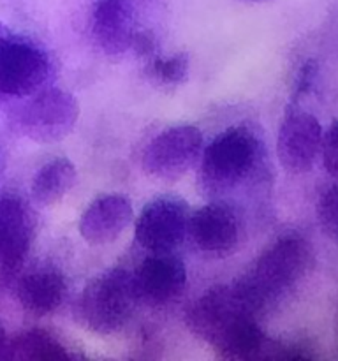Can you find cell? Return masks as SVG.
<instances>
[{"instance_id": "6da1fadb", "label": "cell", "mask_w": 338, "mask_h": 361, "mask_svg": "<svg viewBox=\"0 0 338 361\" xmlns=\"http://www.w3.org/2000/svg\"><path fill=\"white\" fill-rule=\"evenodd\" d=\"M194 335L227 360H292L294 345L275 342L261 330L257 317L239 302L234 288L217 286L187 310Z\"/></svg>"}, {"instance_id": "7a4b0ae2", "label": "cell", "mask_w": 338, "mask_h": 361, "mask_svg": "<svg viewBox=\"0 0 338 361\" xmlns=\"http://www.w3.org/2000/svg\"><path fill=\"white\" fill-rule=\"evenodd\" d=\"M312 267V245L298 235H289L268 247L232 284L239 302L256 317L287 298Z\"/></svg>"}, {"instance_id": "3957f363", "label": "cell", "mask_w": 338, "mask_h": 361, "mask_svg": "<svg viewBox=\"0 0 338 361\" xmlns=\"http://www.w3.org/2000/svg\"><path fill=\"white\" fill-rule=\"evenodd\" d=\"M139 305L132 271L113 268L97 275L81 291L76 302V319L87 330L113 335L122 330Z\"/></svg>"}, {"instance_id": "277c9868", "label": "cell", "mask_w": 338, "mask_h": 361, "mask_svg": "<svg viewBox=\"0 0 338 361\" xmlns=\"http://www.w3.org/2000/svg\"><path fill=\"white\" fill-rule=\"evenodd\" d=\"M259 145L246 127L218 134L203 152L201 185L208 192H227L243 182L256 166Z\"/></svg>"}, {"instance_id": "5b68a950", "label": "cell", "mask_w": 338, "mask_h": 361, "mask_svg": "<svg viewBox=\"0 0 338 361\" xmlns=\"http://www.w3.org/2000/svg\"><path fill=\"white\" fill-rule=\"evenodd\" d=\"M80 118V104L70 92H37L14 113V127L37 143H56L69 136Z\"/></svg>"}, {"instance_id": "8992f818", "label": "cell", "mask_w": 338, "mask_h": 361, "mask_svg": "<svg viewBox=\"0 0 338 361\" xmlns=\"http://www.w3.org/2000/svg\"><path fill=\"white\" fill-rule=\"evenodd\" d=\"M51 73L44 49L7 32L0 35V95L27 97L41 90Z\"/></svg>"}, {"instance_id": "52a82bcc", "label": "cell", "mask_w": 338, "mask_h": 361, "mask_svg": "<svg viewBox=\"0 0 338 361\" xmlns=\"http://www.w3.org/2000/svg\"><path fill=\"white\" fill-rule=\"evenodd\" d=\"M201 150L203 134L197 127H168L146 145L141 164L144 171L155 178L176 180L196 164Z\"/></svg>"}, {"instance_id": "ba28073f", "label": "cell", "mask_w": 338, "mask_h": 361, "mask_svg": "<svg viewBox=\"0 0 338 361\" xmlns=\"http://www.w3.org/2000/svg\"><path fill=\"white\" fill-rule=\"evenodd\" d=\"M189 208L178 197L150 201L136 221V242L150 254L173 252L189 235Z\"/></svg>"}, {"instance_id": "9c48e42d", "label": "cell", "mask_w": 338, "mask_h": 361, "mask_svg": "<svg viewBox=\"0 0 338 361\" xmlns=\"http://www.w3.org/2000/svg\"><path fill=\"white\" fill-rule=\"evenodd\" d=\"M35 222L28 204L16 194L0 196V279L18 274L30 252Z\"/></svg>"}, {"instance_id": "30bf717a", "label": "cell", "mask_w": 338, "mask_h": 361, "mask_svg": "<svg viewBox=\"0 0 338 361\" xmlns=\"http://www.w3.org/2000/svg\"><path fill=\"white\" fill-rule=\"evenodd\" d=\"M320 122L306 111H291L280 123L277 154L280 164L289 173H306L312 169L323 145Z\"/></svg>"}, {"instance_id": "8fae6325", "label": "cell", "mask_w": 338, "mask_h": 361, "mask_svg": "<svg viewBox=\"0 0 338 361\" xmlns=\"http://www.w3.org/2000/svg\"><path fill=\"white\" fill-rule=\"evenodd\" d=\"M132 275L137 300L148 307L169 305L187 286L185 263L171 252L150 254Z\"/></svg>"}, {"instance_id": "7c38bea8", "label": "cell", "mask_w": 338, "mask_h": 361, "mask_svg": "<svg viewBox=\"0 0 338 361\" xmlns=\"http://www.w3.org/2000/svg\"><path fill=\"white\" fill-rule=\"evenodd\" d=\"M189 236L194 247L203 254L215 257L227 256L238 245V217L224 203L204 204L190 215Z\"/></svg>"}, {"instance_id": "4fadbf2b", "label": "cell", "mask_w": 338, "mask_h": 361, "mask_svg": "<svg viewBox=\"0 0 338 361\" xmlns=\"http://www.w3.org/2000/svg\"><path fill=\"white\" fill-rule=\"evenodd\" d=\"M136 18L130 0H95L92 9V35L108 55H122L136 39Z\"/></svg>"}, {"instance_id": "5bb4252c", "label": "cell", "mask_w": 338, "mask_h": 361, "mask_svg": "<svg viewBox=\"0 0 338 361\" xmlns=\"http://www.w3.org/2000/svg\"><path fill=\"white\" fill-rule=\"evenodd\" d=\"M134 217L132 203L122 194H106L88 204L80 219V235L90 245L111 243L125 231Z\"/></svg>"}, {"instance_id": "9a60e30c", "label": "cell", "mask_w": 338, "mask_h": 361, "mask_svg": "<svg viewBox=\"0 0 338 361\" xmlns=\"http://www.w3.org/2000/svg\"><path fill=\"white\" fill-rule=\"evenodd\" d=\"M16 296L20 305L32 316H51L65 302L67 281L56 268H37L18 282Z\"/></svg>"}, {"instance_id": "2e32d148", "label": "cell", "mask_w": 338, "mask_h": 361, "mask_svg": "<svg viewBox=\"0 0 338 361\" xmlns=\"http://www.w3.org/2000/svg\"><path fill=\"white\" fill-rule=\"evenodd\" d=\"M77 183V171L73 161L56 157L46 162L34 175L30 194L34 201L42 207L60 203Z\"/></svg>"}, {"instance_id": "e0dca14e", "label": "cell", "mask_w": 338, "mask_h": 361, "mask_svg": "<svg viewBox=\"0 0 338 361\" xmlns=\"http://www.w3.org/2000/svg\"><path fill=\"white\" fill-rule=\"evenodd\" d=\"M74 355L55 335L44 330H27L9 342L7 360H73Z\"/></svg>"}, {"instance_id": "ac0fdd59", "label": "cell", "mask_w": 338, "mask_h": 361, "mask_svg": "<svg viewBox=\"0 0 338 361\" xmlns=\"http://www.w3.org/2000/svg\"><path fill=\"white\" fill-rule=\"evenodd\" d=\"M189 56L176 53L171 56H155L146 66V76L161 87H176L189 76Z\"/></svg>"}, {"instance_id": "d6986e66", "label": "cell", "mask_w": 338, "mask_h": 361, "mask_svg": "<svg viewBox=\"0 0 338 361\" xmlns=\"http://www.w3.org/2000/svg\"><path fill=\"white\" fill-rule=\"evenodd\" d=\"M317 219L323 231L338 242V185H331L320 194L317 203Z\"/></svg>"}, {"instance_id": "ffe728a7", "label": "cell", "mask_w": 338, "mask_h": 361, "mask_svg": "<svg viewBox=\"0 0 338 361\" xmlns=\"http://www.w3.org/2000/svg\"><path fill=\"white\" fill-rule=\"evenodd\" d=\"M320 154H323L326 171L334 178H338V122L331 123L330 129L324 133Z\"/></svg>"}, {"instance_id": "44dd1931", "label": "cell", "mask_w": 338, "mask_h": 361, "mask_svg": "<svg viewBox=\"0 0 338 361\" xmlns=\"http://www.w3.org/2000/svg\"><path fill=\"white\" fill-rule=\"evenodd\" d=\"M315 74H317V63L313 60H306L305 66L301 67L298 74V81H296V95H303L310 90L312 87L313 80H315Z\"/></svg>"}, {"instance_id": "7402d4cb", "label": "cell", "mask_w": 338, "mask_h": 361, "mask_svg": "<svg viewBox=\"0 0 338 361\" xmlns=\"http://www.w3.org/2000/svg\"><path fill=\"white\" fill-rule=\"evenodd\" d=\"M9 338H7L6 330H4L2 323H0V360H7V353H9Z\"/></svg>"}, {"instance_id": "603a6c76", "label": "cell", "mask_w": 338, "mask_h": 361, "mask_svg": "<svg viewBox=\"0 0 338 361\" xmlns=\"http://www.w3.org/2000/svg\"><path fill=\"white\" fill-rule=\"evenodd\" d=\"M245 2H256V4H263V2H270V0H245Z\"/></svg>"}]
</instances>
